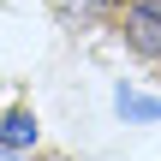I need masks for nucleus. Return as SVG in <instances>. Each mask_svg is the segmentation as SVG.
I'll return each instance as SVG.
<instances>
[{
    "label": "nucleus",
    "instance_id": "f03ea898",
    "mask_svg": "<svg viewBox=\"0 0 161 161\" xmlns=\"http://www.w3.org/2000/svg\"><path fill=\"white\" fill-rule=\"evenodd\" d=\"M0 143H6V149H30V143H36V119H30L24 108L6 114V119H0Z\"/></svg>",
    "mask_w": 161,
    "mask_h": 161
},
{
    "label": "nucleus",
    "instance_id": "20e7f679",
    "mask_svg": "<svg viewBox=\"0 0 161 161\" xmlns=\"http://www.w3.org/2000/svg\"><path fill=\"white\" fill-rule=\"evenodd\" d=\"M119 108H125V114H143V119L161 114V102H137V96H119Z\"/></svg>",
    "mask_w": 161,
    "mask_h": 161
},
{
    "label": "nucleus",
    "instance_id": "f257e3e1",
    "mask_svg": "<svg viewBox=\"0 0 161 161\" xmlns=\"http://www.w3.org/2000/svg\"><path fill=\"white\" fill-rule=\"evenodd\" d=\"M125 42H131L143 60H161V12L155 6L131 0V12H125Z\"/></svg>",
    "mask_w": 161,
    "mask_h": 161
},
{
    "label": "nucleus",
    "instance_id": "7ed1b4c3",
    "mask_svg": "<svg viewBox=\"0 0 161 161\" xmlns=\"http://www.w3.org/2000/svg\"><path fill=\"white\" fill-rule=\"evenodd\" d=\"M102 6L108 0H66V12H78V18H102Z\"/></svg>",
    "mask_w": 161,
    "mask_h": 161
}]
</instances>
